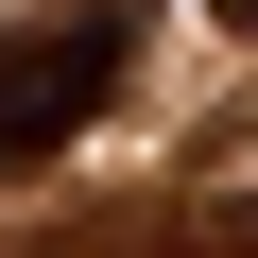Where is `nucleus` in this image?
<instances>
[{"label": "nucleus", "instance_id": "f03ea898", "mask_svg": "<svg viewBox=\"0 0 258 258\" xmlns=\"http://www.w3.org/2000/svg\"><path fill=\"white\" fill-rule=\"evenodd\" d=\"M207 18H241V35H258V0H207Z\"/></svg>", "mask_w": 258, "mask_h": 258}, {"label": "nucleus", "instance_id": "f257e3e1", "mask_svg": "<svg viewBox=\"0 0 258 258\" xmlns=\"http://www.w3.org/2000/svg\"><path fill=\"white\" fill-rule=\"evenodd\" d=\"M120 86V18H52V35H0V172H35L52 138H86Z\"/></svg>", "mask_w": 258, "mask_h": 258}]
</instances>
